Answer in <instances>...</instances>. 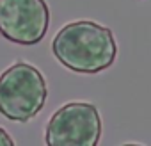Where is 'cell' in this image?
Returning <instances> with one entry per match:
<instances>
[{
    "mask_svg": "<svg viewBox=\"0 0 151 146\" xmlns=\"http://www.w3.org/2000/svg\"><path fill=\"white\" fill-rule=\"evenodd\" d=\"M52 52L64 68L82 75H96L114 64L117 43L109 27L78 20L64 25L55 34Z\"/></svg>",
    "mask_w": 151,
    "mask_h": 146,
    "instance_id": "1",
    "label": "cell"
},
{
    "mask_svg": "<svg viewBox=\"0 0 151 146\" xmlns=\"http://www.w3.org/2000/svg\"><path fill=\"white\" fill-rule=\"evenodd\" d=\"M46 96L43 73L29 62L18 61L0 75V114L9 121H30L43 111Z\"/></svg>",
    "mask_w": 151,
    "mask_h": 146,
    "instance_id": "2",
    "label": "cell"
},
{
    "mask_svg": "<svg viewBox=\"0 0 151 146\" xmlns=\"http://www.w3.org/2000/svg\"><path fill=\"white\" fill-rule=\"evenodd\" d=\"M101 118L89 102H69L57 109L45 128L50 146H96L101 137Z\"/></svg>",
    "mask_w": 151,
    "mask_h": 146,
    "instance_id": "3",
    "label": "cell"
},
{
    "mask_svg": "<svg viewBox=\"0 0 151 146\" xmlns=\"http://www.w3.org/2000/svg\"><path fill=\"white\" fill-rule=\"evenodd\" d=\"M50 27L45 0H0V36L22 46L43 41Z\"/></svg>",
    "mask_w": 151,
    "mask_h": 146,
    "instance_id": "4",
    "label": "cell"
},
{
    "mask_svg": "<svg viewBox=\"0 0 151 146\" xmlns=\"http://www.w3.org/2000/svg\"><path fill=\"white\" fill-rule=\"evenodd\" d=\"M14 144V141L11 139V135L0 126V146H13Z\"/></svg>",
    "mask_w": 151,
    "mask_h": 146,
    "instance_id": "5",
    "label": "cell"
}]
</instances>
